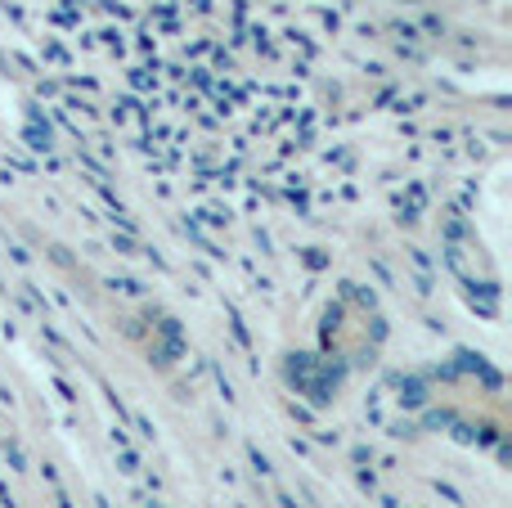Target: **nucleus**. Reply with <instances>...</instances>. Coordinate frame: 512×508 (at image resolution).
Here are the masks:
<instances>
[]
</instances>
